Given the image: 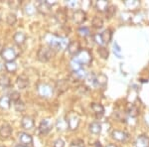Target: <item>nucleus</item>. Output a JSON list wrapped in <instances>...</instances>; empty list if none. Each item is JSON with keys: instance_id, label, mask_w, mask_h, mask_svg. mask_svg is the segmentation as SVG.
<instances>
[{"instance_id": "nucleus-1", "label": "nucleus", "mask_w": 149, "mask_h": 147, "mask_svg": "<svg viewBox=\"0 0 149 147\" xmlns=\"http://www.w3.org/2000/svg\"><path fill=\"white\" fill-rule=\"evenodd\" d=\"M50 37L51 38L48 41V43H49V47H51L52 49L60 51V50H64L66 48H68L70 43L66 37H59V36L55 35H52Z\"/></svg>"}, {"instance_id": "nucleus-2", "label": "nucleus", "mask_w": 149, "mask_h": 147, "mask_svg": "<svg viewBox=\"0 0 149 147\" xmlns=\"http://www.w3.org/2000/svg\"><path fill=\"white\" fill-rule=\"evenodd\" d=\"M55 56V50L51 47H41L37 53V58L40 62H49Z\"/></svg>"}, {"instance_id": "nucleus-3", "label": "nucleus", "mask_w": 149, "mask_h": 147, "mask_svg": "<svg viewBox=\"0 0 149 147\" xmlns=\"http://www.w3.org/2000/svg\"><path fill=\"white\" fill-rule=\"evenodd\" d=\"M66 120H67V122H68L69 129L76 130L79 127V124H80V116H79L76 112L70 111L68 114H67Z\"/></svg>"}, {"instance_id": "nucleus-4", "label": "nucleus", "mask_w": 149, "mask_h": 147, "mask_svg": "<svg viewBox=\"0 0 149 147\" xmlns=\"http://www.w3.org/2000/svg\"><path fill=\"white\" fill-rule=\"evenodd\" d=\"M74 59H77L79 62L81 63V66L84 65H90L91 63L93 61V56H92V53H91L88 50H81V51L74 57Z\"/></svg>"}, {"instance_id": "nucleus-5", "label": "nucleus", "mask_w": 149, "mask_h": 147, "mask_svg": "<svg viewBox=\"0 0 149 147\" xmlns=\"http://www.w3.org/2000/svg\"><path fill=\"white\" fill-rule=\"evenodd\" d=\"M53 122L52 120L50 118H44L41 120L40 124H39V132L43 135H46V134L49 133L50 131L52 130L53 128Z\"/></svg>"}, {"instance_id": "nucleus-6", "label": "nucleus", "mask_w": 149, "mask_h": 147, "mask_svg": "<svg viewBox=\"0 0 149 147\" xmlns=\"http://www.w3.org/2000/svg\"><path fill=\"white\" fill-rule=\"evenodd\" d=\"M37 91L39 93V95L43 96V98H50L53 95V88L48 84H40L37 86Z\"/></svg>"}, {"instance_id": "nucleus-7", "label": "nucleus", "mask_w": 149, "mask_h": 147, "mask_svg": "<svg viewBox=\"0 0 149 147\" xmlns=\"http://www.w3.org/2000/svg\"><path fill=\"white\" fill-rule=\"evenodd\" d=\"M1 57L3 60H5L6 63L14 62L16 58H17V53H16V51L13 48H6V49H4L3 52H2Z\"/></svg>"}, {"instance_id": "nucleus-8", "label": "nucleus", "mask_w": 149, "mask_h": 147, "mask_svg": "<svg viewBox=\"0 0 149 147\" xmlns=\"http://www.w3.org/2000/svg\"><path fill=\"white\" fill-rule=\"evenodd\" d=\"M73 20L76 24H83L86 20V14L84 10L78 9L74 12L73 14Z\"/></svg>"}, {"instance_id": "nucleus-9", "label": "nucleus", "mask_w": 149, "mask_h": 147, "mask_svg": "<svg viewBox=\"0 0 149 147\" xmlns=\"http://www.w3.org/2000/svg\"><path fill=\"white\" fill-rule=\"evenodd\" d=\"M67 49H68L69 54L72 55V56H77V55L81 51V45L78 41H72V42H70Z\"/></svg>"}, {"instance_id": "nucleus-10", "label": "nucleus", "mask_w": 149, "mask_h": 147, "mask_svg": "<svg viewBox=\"0 0 149 147\" xmlns=\"http://www.w3.org/2000/svg\"><path fill=\"white\" fill-rule=\"evenodd\" d=\"M18 138L21 145L28 147V145H31L33 143V137L30 134H28L27 132H20L18 135Z\"/></svg>"}, {"instance_id": "nucleus-11", "label": "nucleus", "mask_w": 149, "mask_h": 147, "mask_svg": "<svg viewBox=\"0 0 149 147\" xmlns=\"http://www.w3.org/2000/svg\"><path fill=\"white\" fill-rule=\"evenodd\" d=\"M111 135L112 138L119 142H125L129 138L128 133H126L125 131H122V130H113Z\"/></svg>"}, {"instance_id": "nucleus-12", "label": "nucleus", "mask_w": 149, "mask_h": 147, "mask_svg": "<svg viewBox=\"0 0 149 147\" xmlns=\"http://www.w3.org/2000/svg\"><path fill=\"white\" fill-rule=\"evenodd\" d=\"M107 77L105 76L104 74H98L97 76H95V79H93V86L103 88V86H107Z\"/></svg>"}, {"instance_id": "nucleus-13", "label": "nucleus", "mask_w": 149, "mask_h": 147, "mask_svg": "<svg viewBox=\"0 0 149 147\" xmlns=\"http://www.w3.org/2000/svg\"><path fill=\"white\" fill-rule=\"evenodd\" d=\"M12 134V127L10 124L4 123L0 126V137L2 139H6L8 137H10Z\"/></svg>"}, {"instance_id": "nucleus-14", "label": "nucleus", "mask_w": 149, "mask_h": 147, "mask_svg": "<svg viewBox=\"0 0 149 147\" xmlns=\"http://www.w3.org/2000/svg\"><path fill=\"white\" fill-rule=\"evenodd\" d=\"M21 125H22L23 128L26 129V130L32 129L33 127L35 126L34 119H33L32 117L28 116V115H26V116H23L22 120H21Z\"/></svg>"}, {"instance_id": "nucleus-15", "label": "nucleus", "mask_w": 149, "mask_h": 147, "mask_svg": "<svg viewBox=\"0 0 149 147\" xmlns=\"http://www.w3.org/2000/svg\"><path fill=\"white\" fill-rule=\"evenodd\" d=\"M91 107H92L93 111L95 112V114L97 115V117H102L104 113V107H103L102 105L100 103H97V102H93L91 105Z\"/></svg>"}, {"instance_id": "nucleus-16", "label": "nucleus", "mask_w": 149, "mask_h": 147, "mask_svg": "<svg viewBox=\"0 0 149 147\" xmlns=\"http://www.w3.org/2000/svg\"><path fill=\"white\" fill-rule=\"evenodd\" d=\"M136 147H149V137L146 135H139L135 140Z\"/></svg>"}, {"instance_id": "nucleus-17", "label": "nucleus", "mask_w": 149, "mask_h": 147, "mask_svg": "<svg viewBox=\"0 0 149 147\" xmlns=\"http://www.w3.org/2000/svg\"><path fill=\"white\" fill-rule=\"evenodd\" d=\"M16 84H17L18 88L20 90H24V88H26L29 86V79L26 76H24V75L19 76L17 78V81H16Z\"/></svg>"}, {"instance_id": "nucleus-18", "label": "nucleus", "mask_w": 149, "mask_h": 147, "mask_svg": "<svg viewBox=\"0 0 149 147\" xmlns=\"http://www.w3.org/2000/svg\"><path fill=\"white\" fill-rule=\"evenodd\" d=\"M55 17H56L57 21L59 22L60 24H64L67 22V19H68V15H67V12L64 10V9H60V10L57 11L56 15H55Z\"/></svg>"}, {"instance_id": "nucleus-19", "label": "nucleus", "mask_w": 149, "mask_h": 147, "mask_svg": "<svg viewBox=\"0 0 149 147\" xmlns=\"http://www.w3.org/2000/svg\"><path fill=\"white\" fill-rule=\"evenodd\" d=\"M37 10L41 12L42 14H44V15H47V14H49L50 12H51V6H50L46 1L39 2V4H38V6H37Z\"/></svg>"}, {"instance_id": "nucleus-20", "label": "nucleus", "mask_w": 149, "mask_h": 147, "mask_svg": "<svg viewBox=\"0 0 149 147\" xmlns=\"http://www.w3.org/2000/svg\"><path fill=\"white\" fill-rule=\"evenodd\" d=\"M26 39H27V36H26L25 33L23 32H16L13 36V40L14 42L17 45H22L25 43Z\"/></svg>"}, {"instance_id": "nucleus-21", "label": "nucleus", "mask_w": 149, "mask_h": 147, "mask_svg": "<svg viewBox=\"0 0 149 147\" xmlns=\"http://www.w3.org/2000/svg\"><path fill=\"white\" fill-rule=\"evenodd\" d=\"M69 88V83L66 79H61V81H58L56 84V88L58 91V93H62L64 91H66Z\"/></svg>"}, {"instance_id": "nucleus-22", "label": "nucleus", "mask_w": 149, "mask_h": 147, "mask_svg": "<svg viewBox=\"0 0 149 147\" xmlns=\"http://www.w3.org/2000/svg\"><path fill=\"white\" fill-rule=\"evenodd\" d=\"M109 6V1H107V0H100V1L95 2V8L100 12H105Z\"/></svg>"}, {"instance_id": "nucleus-23", "label": "nucleus", "mask_w": 149, "mask_h": 147, "mask_svg": "<svg viewBox=\"0 0 149 147\" xmlns=\"http://www.w3.org/2000/svg\"><path fill=\"white\" fill-rule=\"evenodd\" d=\"M56 127L59 131H64V130L68 129V122H67L66 118H59L56 122Z\"/></svg>"}, {"instance_id": "nucleus-24", "label": "nucleus", "mask_w": 149, "mask_h": 147, "mask_svg": "<svg viewBox=\"0 0 149 147\" xmlns=\"http://www.w3.org/2000/svg\"><path fill=\"white\" fill-rule=\"evenodd\" d=\"M90 131L93 134H100L102 132V125L97 121L93 122V123L90 124Z\"/></svg>"}, {"instance_id": "nucleus-25", "label": "nucleus", "mask_w": 149, "mask_h": 147, "mask_svg": "<svg viewBox=\"0 0 149 147\" xmlns=\"http://www.w3.org/2000/svg\"><path fill=\"white\" fill-rule=\"evenodd\" d=\"M11 105V100L8 96H3L0 98V108L2 109H9Z\"/></svg>"}, {"instance_id": "nucleus-26", "label": "nucleus", "mask_w": 149, "mask_h": 147, "mask_svg": "<svg viewBox=\"0 0 149 147\" xmlns=\"http://www.w3.org/2000/svg\"><path fill=\"white\" fill-rule=\"evenodd\" d=\"M127 113L131 117H136L139 114V109L135 105H128V107H127Z\"/></svg>"}, {"instance_id": "nucleus-27", "label": "nucleus", "mask_w": 149, "mask_h": 147, "mask_svg": "<svg viewBox=\"0 0 149 147\" xmlns=\"http://www.w3.org/2000/svg\"><path fill=\"white\" fill-rule=\"evenodd\" d=\"M100 36H102V39L103 41V43H109L112 38V32L110 29H105L102 34H100Z\"/></svg>"}, {"instance_id": "nucleus-28", "label": "nucleus", "mask_w": 149, "mask_h": 147, "mask_svg": "<svg viewBox=\"0 0 149 147\" xmlns=\"http://www.w3.org/2000/svg\"><path fill=\"white\" fill-rule=\"evenodd\" d=\"M0 86L6 88H10L11 86V81L5 75H1L0 76Z\"/></svg>"}, {"instance_id": "nucleus-29", "label": "nucleus", "mask_w": 149, "mask_h": 147, "mask_svg": "<svg viewBox=\"0 0 149 147\" xmlns=\"http://www.w3.org/2000/svg\"><path fill=\"white\" fill-rule=\"evenodd\" d=\"M4 67H5V70L8 73H15L16 71H17V64H16L15 62H7L5 65H4Z\"/></svg>"}, {"instance_id": "nucleus-30", "label": "nucleus", "mask_w": 149, "mask_h": 147, "mask_svg": "<svg viewBox=\"0 0 149 147\" xmlns=\"http://www.w3.org/2000/svg\"><path fill=\"white\" fill-rule=\"evenodd\" d=\"M92 24H93V26L95 28L100 29V28H102L103 26V20L100 17H98V16H95V17L93 18Z\"/></svg>"}, {"instance_id": "nucleus-31", "label": "nucleus", "mask_w": 149, "mask_h": 147, "mask_svg": "<svg viewBox=\"0 0 149 147\" xmlns=\"http://www.w3.org/2000/svg\"><path fill=\"white\" fill-rule=\"evenodd\" d=\"M20 93H19V91H12L10 93H9V96L8 98H10V100L11 102H13L14 103L15 102H19V100H20Z\"/></svg>"}, {"instance_id": "nucleus-32", "label": "nucleus", "mask_w": 149, "mask_h": 147, "mask_svg": "<svg viewBox=\"0 0 149 147\" xmlns=\"http://www.w3.org/2000/svg\"><path fill=\"white\" fill-rule=\"evenodd\" d=\"M116 13V7L114 5H109V8L107 9V11H105V16H107V18H111L114 16V14Z\"/></svg>"}, {"instance_id": "nucleus-33", "label": "nucleus", "mask_w": 149, "mask_h": 147, "mask_svg": "<svg viewBox=\"0 0 149 147\" xmlns=\"http://www.w3.org/2000/svg\"><path fill=\"white\" fill-rule=\"evenodd\" d=\"M6 22L9 24V25L13 26L15 25V23L17 22V17L14 13H9L6 17Z\"/></svg>"}, {"instance_id": "nucleus-34", "label": "nucleus", "mask_w": 149, "mask_h": 147, "mask_svg": "<svg viewBox=\"0 0 149 147\" xmlns=\"http://www.w3.org/2000/svg\"><path fill=\"white\" fill-rule=\"evenodd\" d=\"M14 108H15L16 111L22 112V111H24V110H25L26 105H25V103L22 102V100H19V102L14 103Z\"/></svg>"}, {"instance_id": "nucleus-35", "label": "nucleus", "mask_w": 149, "mask_h": 147, "mask_svg": "<svg viewBox=\"0 0 149 147\" xmlns=\"http://www.w3.org/2000/svg\"><path fill=\"white\" fill-rule=\"evenodd\" d=\"M97 52H98L100 56L102 57V59H107V58H109V50H107L105 47H102V46H100V47L98 48Z\"/></svg>"}, {"instance_id": "nucleus-36", "label": "nucleus", "mask_w": 149, "mask_h": 147, "mask_svg": "<svg viewBox=\"0 0 149 147\" xmlns=\"http://www.w3.org/2000/svg\"><path fill=\"white\" fill-rule=\"evenodd\" d=\"M78 33L79 35L81 36V37H88V35H90V29H88V27H81L80 29L78 30Z\"/></svg>"}, {"instance_id": "nucleus-37", "label": "nucleus", "mask_w": 149, "mask_h": 147, "mask_svg": "<svg viewBox=\"0 0 149 147\" xmlns=\"http://www.w3.org/2000/svg\"><path fill=\"white\" fill-rule=\"evenodd\" d=\"M36 11H37V8H36L33 4H28V5L25 7V12L28 15H33Z\"/></svg>"}, {"instance_id": "nucleus-38", "label": "nucleus", "mask_w": 149, "mask_h": 147, "mask_svg": "<svg viewBox=\"0 0 149 147\" xmlns=\"http://www.w3.org/2000/svg\"><path fill=\"white\" fill-rule=\"evenodd\" d=\"M71 147H85V142L83 139H74L71 142Z\"/></svg>"}, {"instance_id": "nucleus-39", "label": "nucleus", "mask_w": 149, "mask_h": 147, "mask_svg": "<svg viewBox=\"0 0 149 147\" xmlns=\"http://www.w3.org/2000/svg\"><path fill=\"white\" fill-rule=\"evenodd\" d=\"M113 52L118 58L121 57V48L119 47V45H118V43H117V42L113 43Z\"/></svg>"}, {"instance_id": "nucleus-40", "label": "nucleus", "mask_w": 149, "mask_h": 147, "mask_svg": "<svg viewBox=\"0 0 149 147\" xmlns=\"http://www.w3.org/2000/svg\"><path fill=\"white\" fill-rule=\"evenodd\" d=\"M8 5L11 9H17L21 5V1L19 0H14V1H8Z\"/></svg>"}, {"instance_id": "nucleus-41", "label": "nucleus", "mask_w": 149, "mask_h": 147, "mask_svg": "<svg viewBox=\"0 0 149 147\" xmlns=\"http://www.w3.org/2000/svg\"><path fill=\"white\" fill-rule=\"evenodd\" d=\"M54 147H65V142L63 139H57L56 141L54 142Z\"/></svg>"}, {"instance_id": "nucleus-42", "label": "nucleus", "mask_w": 149, "mask_h": 147, "mask_svg": "<svg viewBox=\"0 0 149 147\" xmlns=\"http://www.w3.org/2000/svg\"><path fill=\"white\" fill-rule=\"evenodd\" d=\"M125 5L127 7H135L138 5V2L137 1H125Z\"/></svg>"}, {"instance_id": "nucleus-43", "label": "nucleus", "mask_w": 149, "mask_h": 147, "mask_svg": "<svg viewBox=\"0 0 149 147\" xmlns=\"http://www.w3.org/2000/svg\"><path fill=\"white\" fill-rule=\"evenodd\" d=\"M79 4L80 3H79L78 1H73V0L68 2V6L70 7V8H76V7L79 6Z\"/></svg>"}, {"instance_id": "nucleus-44", "label": "nucleus", "mask_w": 149, "mask_h": 147, "mask_svg": "<svg viewBox=\"0 0 149 147\" xmlns=\"http://www.w3.org/2000/svg\"><path fill=\"white\" fill-rule=\"evenodd\" d=\"M95 43H97V44H100V45L103 44V41L102 39V36H100V34H97V35L95 36Z\"/></svg>"}, {"instance_id": "nucleus-45", "label": "nucleus", "mask_w": 149, "mask_h": 147, "mask_svg": "<svg viewBox=\"0 0 149 147\" xmlns=\"http://www.w3.org/2000/svg\"><path fill=\"white\" fill-rule=\"evenodd\" d=\"M93 147H102V143H100V141H97L95 144H93Z\"/></svg>"}, {"instance_id": "nucleus-46", "label": "nucleus", "mask_w": 149, "mask_h": 147, "mask_svg": "<svg viewBox=\"0 0 149 147\" xmlns=\"http://www.w3.org/2000/svg\"><path fill=\"white\" fill-rule=\"evenodd\" d=\"M107 147H117V146L115 145V144H112V143H110V144H109V145H107Z\"/></svg>"}, {"instance_id": "nucleus-47", "label": "nucleus", "mask_w": 149, "mask_h": 147, "mask_svg": "<svg viewBox=\"0 0 149 147\" xmlns=\"http://www.w3.org/2000/svg\"><path fill=\"white\" fill-rule=\"evenodd\" d=\"M3 47H2L1 45H0V55H2V52H3Z\"/></svg>"}, {"instance_id": "nucleus-48", "label": "nucleus", "mask_w": 149, "mask_h": 147, "mask_svg": "<svg viewBox=\"0 0 149 147\" xmlns=\"http://www.w3.org/2000/svg\"><path fill=\"white\" fill-rule=\"evenodd\" d=\"M16 147H27V146H24V145H18V146H16Z\"/></svg>"}, {"instance_id": "nucleus-49", "label": "nucleus", "mask_w": 149, "mask_h": 147, "mask_svg": "<svg viewBox=\"0 0 149 147\" xmlns=\"http://www.w3.org/2000/svg\"><path fill=\"white\" fill-rule=\"evenodd\" d=\"M0 147H5V146H0Z\"/></svg>"}, {"instance_id": "nucleus-50", "label": "nucleus", "mask_w": 149, "mask_h": 147, "mask_svg": "<svg viewBox=\"0 0 149 147\" xmlns=\"http://www.w3.org/2000/svg\"><path fill=\"white\" fill-rule=\"evenodd\" d=\"M0 20H1V17H0Z\"/></svg>"}]
</instances>
